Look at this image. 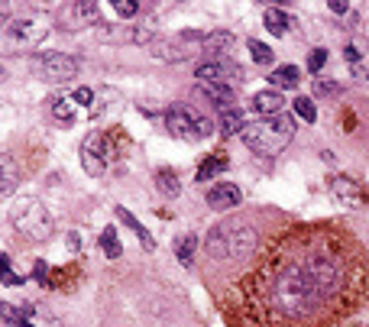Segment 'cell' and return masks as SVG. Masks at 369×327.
<instances>
[{"instance_id":"obj_1","label":"cell","mask_w":369,"mask_h":327,"mask_svg":"<svg viewBox=\"0 0 369 327\" xmlns=\"http://www.w3.org/2000/svg\"><path fill=\"white\" fill-rule=\"evenodd\" d=\"M295 250L269 253L262 302L279 321H314L350 288V262L324 234H302Z\"/></svg>"},{"instance_id":"obj_2","label":"cell","mask_w":369,"mask_h":327,"mask_svg":"<svg viewBox=\"0 0 369 327\" xmlns=\"http://www.w3.org/2000/svg\"><path fill=\"white\" fill-rule=\"evenodd\" d=\"M260 243V234L256 227L246 224L240 218H227L220 224H214L208 230V240H204V250H208L210 260H230V262H240V260H250L253 250Z\"/></svg>"},{"instance_id":"obj_3","label":"cell","mask_w":369,"mask_h":327,"mask_svg":"<svg viewBox=\"0 0 369 327\" xmlns=\"http://www.w3.org/2000/svg\"><path fill=\"white\" fill-rule=\"evenodd\" d=\"M243 143L260 156H276L282 152L295 136V120L288 114H279V117H262V120H250L243 133Z\"/></svg>"},{"instance_id":"obj_4","label":"cell","mask_w":369,"mask_h":327,"mask_svg":"<svg viewBox=\"0 0 369 327\" xmlns=\"http://www.w3.org/2000/svg\"><path fill=\"white\" fill-rule=\"evenodd\" d=\"M10 224L17 227L26 240H49L52 236V214L42 201H20L10 211Z\"/></svg>"},{"instance_id":"obj_5","label":"cell","mask_w":369,"mask_h":327,"mask_svg":"<svg viewBox=\"0 0 369 327\" xmlns=\"http://www.w3.org/2000/svg\"><path fill=\"white\" fill-rule=\"evenodd\" d=\"M166 130L178 140H208L214 133V124L198 110L184 107V104H172L166 110Z\"/></svg>"},{"instance_id":"obj_6","label":"cell","mask_w":369,"mask_h":327,"mask_svg":"<svg viewBox=\"0 0 369 327\" xmlns=\"http://www.w3.org/2000/svg\"><path fill=\"white\" fill-rule=\"evenodd\" d=\"M201 46H204L201 33H178V36H172V39L152 42L149 49H152V55L162 62H184V59H192Z\"/></svg>"},{"instance_id":"obj_7","label":"cell","mask_w":369,"mask_h":327,"mask_svg":"<svg viewBox=\"0 0 369 327\" xmlns=\"http://www.w3.org/2000/svg\"><path fill=\"white\" fill-rule=\"evenodd\" d=\"M36 68H39V75L46 78V81L62 84V81L78 75L81 62H78L75 55H68V52H42V55H36Z\"/></svg>"},{"instance_id":"obj_8","label":"cell","mask_w":369,"mask_h":327,"mask_svg":"<svg viewBox=\"0 0 369 327\" xmlns=\"http://www.w3.org/2000/svg\"><path fill=\"white\" fill-rule=\"evenodd\" d=\"M49 36V23L42 17H20L7 23V39L17 46V49H33L42 39Z\"/></svg>"},{"instance_id":"obj_9","label":"cell","mask_w":369,"mask_h":327,"mask_svg":"<svg viewBox=\"0 0 369 327\" xmlns=\"http://www.w3.org/2000/svg\"><path fill=\"white\" fill-rule=\"evenodd\" d=\"M94 20H98V0H72L55 13L59 29H68V33H78L84 26H91Z\"/></svg>"},{"instance_id":"obj_10","label":"cell","mask_w":369,"mask_h":327,"mask_svg":"<svg viewBox=\"0 0 369 327\" xmlns=\"http://www.w3.org/2000/svg\"><path fill=\"white\" fill-rule=\"evenodd\" d=\"M194 81H210V84H227V88H236L240 84V68L230 65V62H204L194 72Z\"/></svg>"},{"instance_id":"obj_11","label":"cell","mask_w":369,"mask_h":327,"mask_svg":"<svg viewBox=\"0 0 369 327\" xmlns=\"http://www.w3.org/2000/svg\"><path fill=\"white\" fill-rule=\"evenodd\" d=\"M81 166L88 175H104L107 172V152H104V136L101 133H91L84 136L81 143Z\"/></svg>"},{"instance_id":"obj_12","label":"cell","mask_w":369,"mask_h":327,"mask_svg":"<svg viewBox=\"0 0 369 327\" xmlns=\"http://www.w3.org/2000/svg\"><path fill=\"white\" fill-rule=\"evenodd\" d=\"M240 188L236 185H230V182H220V185H214L208 192V208H214V211H230V208H240Z\"/></svg>"},{"instance_id":"obj_13","label":"cell","mask_w":369,"mask_h":327,"mask_svg":"<svg viewBox=\"0 0 369 327\" xmlns=\"http://www.w3.org/2000/svg\"><path fill=\"white\" fill-rule=\"evenodd\" d=\"M194 91L201 94V98H208L210 104H217L220 110H230L234 107V98H236L234 88H227V84H210V81H194Z\"/></svg>"},{"instance_id":"obj_14","label":"cell","mask_w":369,"mask_h":327,"mask_svg":"<svg viewBox=\"0 0 369 327\" xmlns=\"http://www.w3.org/2000/svg\"><path fill=\"white\" fill-rule=\"evenodd\" d=\"M282 91H276V88H269V91H260L256 98H253V107L260 110L262 117H279L282 114Z\"/></svg>"},{"instance_id":"obj_15","label":"cell","mask_w":369,"mask_h":327,"mask_svg":"<svg viewBox=\"0 0 369 327\" xmlns=\"http://www.w3.org/2000/svg\"><path fill=\"white\" fill-rule=\"evenodd\" d=\"M269 81H272V88H276V91L298 88V81H302V72H298V65H279V68H272Z\"/></svg>"},{"instance_id":"obj_16","label":"cell","mask_w":369,"mask_h":327,"mask_svg":"<svg viewBox=\"0 0 369 327\" xmlns=\"http://www.w3.org/2000/svg\"><path fill=\"white\" fill-rule=\"evenodd\" d=\"M246 114L240 107H230V110H220V133L224 136H234V133H243L246 130Z\"/></svg>"},{"instance_id":"obj_17","label":"cell","mask_w":369,"mask_h":327,"mask_svg":"<svg viewBox=\"0 0 369 327\" xmlns=\"http://www.w3.org/2000/svg\"><path fill=\"white\" fill-rule=\"evenodd\" d=\"M330 192L337 194V201H344V204H356L360 201V188H356V182L347 175H334L330 178Z\"/></svg>"},{"instance_id":"obj_18","label":"cell","mask_w":369,"mask_h":327,"mask_svg":"<svg viewBox=\"0 0 369 327\" xmlns=\"http://www.w3.org/2000/svg\"><path fill=\"white\" fill-rule=\"evenodd\" d=\"M17 185H20V172H17V166H13V156H4V159H0V194L10 198Z\"/></svg>"},{"instance_id":"obj_19","label":"cell","mask_w":369,"mask_h":327,"mask_svg":"<svg viewBox=\"0 0 369 327\" xmlns=\"http://www.w3.org/2000/svg\"><path fill=\"white\" fill-rule=\"evenodd\" d=\"M117 218L123 220V224L130 227V230H133L136 236H140V243H143L146 250H156V240H152V236H149V230H146V227L140 224V220H136L133 214H130V211H126V208H117Z\"/></svg>"},{"instance_id":"obj_20","label":"cell","mask_w":369,"mask_h":327,"mask_svg":"<svg viewBox=\"0 0 369 327\" xmlns=\"http://www.w3.org/2000/svg\"><path fill=\"white\" fill-rule=\"evenodd\" d=\"M230 46H234V36H230V33H208V36H204L201 52L214 55V62H217V55H220V52H227Z\"/></svg>"},{"instance_id":"obj_21","label":"cell","mask_w":369,"mask_h":327,"mask_svg":"<svg viewBox=\"0 0 369 327\" xmlns=\"http://www.w3.org/2000/svg\"><path fill=\"white\" fill-rule=\"evenodd\" d=\"M194 250H198V236L194 234H182L175 240V256L182 260V266H192L194 262Z\"/></svg>"},{"instance_id":"obj_22","label":"cell","mask_w":369,"mask_h":327,"mask_svg":"<svg viewBox=\"0 0 369 327\" xmlns=\"http://www.w3.org/2000/svg\"><path fill=\"white\" fill-rule=\"evenodd\" d=\"M156 188H159L166 198H175L178 192H182V185H178V175L172 172V168H159L156 172Z\"/></svg>"},{"instance_id":"obj_23","label":"cell","mask_w":369,"mask_h":327,"mask_svg":"<svg viewBox=\"0 0 369 327\" xmlns=\"http://www.w3.org/2000/svg\"><path fill=\"white\" fill-rule=\"evenodd\" d=\"M262 20H266V29H272L276 36H282V33L288 29V26H295L292 20H288V17H286V13H282L279 7H269L266 13H262Z\"/></svg>"},{"instance_id":"obj_24","label":"cell","mask_w":369,"mask_h":327,"mask_svg":"<svg viewBox=\"0 0 369 327\" xmlns=\"http://www.w3.org/2000/svg\"><path fill=\"white\" fill-rule=\"evenodd\" d=\"M101 250L107 253V260H120V253H123V246H120V236L114 227H107L101 234Z\"/></svg>"},{"instance_id":"obj_25","label":"cell","mask_w":369,"mask_h":327,"mask_svg":"<svg viewBox=\"0 0 369 327\" xmlns=\"http://www.w3.org/2000/svg\"><path fill=\"white\" fill-rule=\"evenodd\" d=\"M246 49H250V55H253V62H256V65H272V49H269L266 42L246 39Z\"/></svg>"},{"instance_id":"obj_26","label":"cell","mask_w":369,"mask_h":327,"mask_svg":"<svg viewBox=\"0 0 369 327\" xmlns=\"http://www.w3.org/2000/svg\"><path fill=\"white\" fill-rule=\"evenodd\" d=\"M227 162L220 159V156H208V159L201 162V168H198V182H208V178H214L217 172H224Z\"/></svg>"},{"instance_id":"obj_27","label":"cell","mask_w":369,"mask_h":327,"mask_svg":"<svg viewBox=\"0 0 369 327\" xmlns=\"http://www.w3.org/2000/svg\"><path fill=\"white\" fill-rule=\"evenodd\" d=\"M295 114H298L304 124H314V120H318V110H314L311 98H295Z\"/></svg>"},{"instance_id":"obj_28","label":"cell","mask_w":369,"mask_h":327,"mask_svg":"<svg viewBox=\"0 0 369 327\" xmlns=\"http://www.w3.org/2000/svg\"><path fill=\"white\" fill-rule=\"evenodd\" d=\"M52 114L59 120H65V124L75 120V107H72V101H65V98H55V101H52Z\"/></svg>"},{"instance_id":"obj_29","label":"cell","mask_w":369,"mask_h":327,"mask_svg":"<svg viewBox=\"0 0 369 327\" xmlns=\"http://www.w3.org/2000/svg\"><path fill=\"white\" fill-rule=\"evenodd\" d=\"M314 94H318V98H340L344 88L337 81H314Z\"/></svg>"},{"instance_id":"obj_30","label":"cell","mask_w":369,"mask_h":327,"mask_svg":"<svg viewBox=\"0 0 369 327\" xmlns=\"http://www.w3.org/2000/svg\"><path fill=\"white\" fill-rule=\"evenodd\" d=\"M114 10H117V17L130 20L140 13V4H136V0H114Z\"/></svg>"},{"instance_id":"obj_31","label":"cell","mask_w":369,"mask_h":327,"mask_svg":"<svg viewBox=\"0 0 369 327\" xmlns=\"http://www.w3.org/2000/svg\"><path fill=\"white\" fill-rule=\"evenodd\" d=\"M324 65H328V49H311V55H308V72H321Z\"/></svg>"},{"instance_id":"obj_32","label":"cell","mask_w":369,"mask_h":327,"mask_svg":"<svg viewBox=\"0 0 369 327\" xmlns=\"http://www.w3.org/2000/svg\"><path fill=\"white\" fill-rule=\"evenodd\" d=\"M75 101H78V104H88V107H91V104H94V91H91V88H78V91H75Z\"/></svg>"},{"instance_id":"obj_33","label":"cell","mask_w":369,"mask_h":327,"mask_svg":"<svg viewBox=\"0 0 369 327\" xmlns=\"http://www.w3.org/2000/svg\"><path fill=\"white\" fill-rule=\"evenodd\" d=\"M344 59H347V65H360V49H356V46H347Z\"/></svg>"},{"instance_id":"obj_34","label":"cell","mask_w":369,"mask_h":327,"mask_svg":"<svg viewBox=\"0 0 369 327\" xmlns=\"http://www.w3.org/2000/svg\"><path fill=\"white\" fill-rule=\"evenodd\" d=\"M36 279H39L42 286H46V282H49V266H46V262H36Z\"/></svg>"},{"instance_id":"obj_35","label":"cell","mask_w":369,"mask_h":327,"mask_svg":"<svg viewBox=\"0 0 369 327\" xmlns=\"http://www.w3.org/2000/svg\"><path fill=\"white\" fill-rule=\"evenodd\" d=\"M4 286H23V279L13 276V272H7V276H4Z\"/></svg>"},{"instance_id":"obj_36","label":"cell","mask_w":369,"mask_h":327,"mask_svg":"<svg viewBox=\"0 0 369 327\" xmlns=\"http://www.w3.org/2000/svg\"><path fill=\"white\" fill-rule=\"evenodd\" d=\"M330 10H334V13H347L350 7H347L344 0H330Z\"/></svg>"},{"instance_id":"obj_37","label":"cell","mask_w":369,"mask_h":327,"mask_svg":"<svg viewBox=\"0 0 369 327\" xmlns=\"http://www.w3.org/2000/svg\"><path fill=\"white\" fill-rule=\"evenodd\" d=\"M0 269H4V276L10 272V256H7V253H0Z\"/></svg>"},{"instance_id":"obj_38","label":"cell","mask_w":369,"mask_h":327,"mask_svg":"<svg viewBox=\"0 0 369 327\" xmlns=\"http://www.w3.org/2000/svg\"><path fill=\"white\" fill-rule=\"evenodd\" d=\"M20 327H33V324H29V321H20Z\"/></svg>"}]
</instances>
